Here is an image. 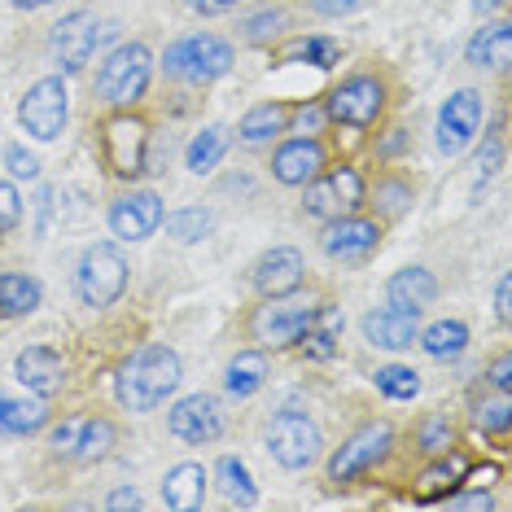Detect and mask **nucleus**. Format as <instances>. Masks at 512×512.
I'll list each match as a JSON object with an SVG mask.
<instances>
[{
    "mask_svg": "<svg viewBox=\"0 0 512 512\" xmlns=\"http://www.w3.org/2000/svg\"><path fill=\"white\" fill-rule=\"evenodd\" d=\"M184 364L171 346H141L136 355H127L114 377V394L127 412H154L180 390Z\"/></svg>",
    "mask_w": 512,
    "mask_h": 512,
    "instance_id": "nucleus-1",
    "label": "nucleus"
},
{
    "mask_svg": "<svg viewBox=\"0 0 512 512\" xmlns=\"http://www.w3.org/2000/svg\"><path fill=\"white\" fill-rule=\"evenodd\" d=\"M232 62H237V53H232V44L224 36H215V31L180 36L162 53L167 79H180V84H193V88H206V84H215V79H224L232 71Z\"/></svg>",
    "mask_w": 512,
    "mask_h": 512,
    "instance_id": "nucleus-2",
    "label": "nucleus"
},
{
    "mask_svg": "<svg viewBox=\"0 0 512 512\" xmlns=\"http://www.w3.org/2000/svg\"><path fill=\"white\" fill-rule=\"evenodd\" d=\"M149 79H154V53L136 40L119 44V49H110L106 62L97 66V97L114 110H132L149 92Z\"/></svg>",
    "mask_w": 512,
    "mask_h": 512,
    "instance_id": "nucleus-3",
    "label": "nucleus"
},
{
    "mask_svg": "<svg viewBox=\"0 0 512 512\" xmlns=\"http://www.w3.org/2000/svg\"><path fill=\"white\" fill-rule=\"evenodd\" d=\"M316 298L307 294H281V298H263V307H254L250 316V342H259V351H281V346H294L307 324L316 320Z\"/></svg>",
    "mask_w": 512,
    "mask_h": 512,
    "instance_id": "nucleus-4",
    "label": "nucleus"
},
{
    "mask_svg": "<svg viewBox=\"0 0 512 512\" xmlns=\"http://www.w3.org/2000/svg\"><path fill=\"white\" fill-rule=\"evenodd\" d=\"M127 289V254L114 241H97L75 267V294L84 307H114Z\"/></svg>",
    "mask_w": 512,
    "mask_h": 512,
    "instance_id": "nucleus-5",
    "label": "nucleus"
},
{
    "mask_svg": "<svg viewBox=\"0 0 512 512\" xmlns=\"http://www.w3.org/2000/svg\"><path fill=\"white\" fill-rule=\"evenodd\" d=\"M101 162H106L110 176L119 180H136L145 171L149 158V123L132 110H119L101 123Z\"/></svg>",
    "mask_w": 512,
    "mask_h": 512,
    "instance_id": "nucleus-6",
    "label": "nucleus"
},
{
    "mask_svg": "<svg viewBox=\"0 0 512 512\" xmlns=\"http://www.w3.org/2000/svg\"><path fill=\"white\" fill-rule=\"evenodd\" d=\"M71 119V92H66L62 75H44L27 88V97L18 101V123L31 141H57Z\"/></svg>",
    "mask_w": 512,
    "mask_h": 512,
    "instance_id": "nucleus-7",
    "label": "nucleus"
},
{
    "mask_svg": "<svg viewBox=\"0 0 512 512\" xmlns=\"http://www.w3.org/2000/svg\"><path fill=\"white\" fill-rule=\"evenodd\" d=\"M386 101H390V92H386V79H377V75H351V79H342L329 97H324V119L329 123H342V127H372L386 114Z\"/></svg>",
    "mask_w": 512,
    "mask_h": 512,
    "instance_id": "nucleus-8",
    "label": "nucleus"
},
{
    "mask_svg": "<svg viewBox=\"0 0 512 512\" xmlns=\"http://www.w3.org/2000/svg\"><path fill=\"white\" fill-rule=\"evenodd\" d=\"M320 425L311 421V416L294 412V407H285V412L272 416V425H267V451H272V460L281 464V469H311V464L320 460Z\"/></svg>",
    "mask_w": 512,
    "mask_h": 512,
    "instance_id": "nucleus-9",
    "label": "nucleus"
},
{
    "mask_svg": "<svg viewBox=\"0 0 512 512\" xmlns=\"http://www.w3.org/2000/svg\"><path fill=\"white\" fill-rule=\"evenodd\" d=\"M302 211L311 219H337V215H351L364 206V176L355 167H324L316 180L302 184Z\"/></svg>",
    "mask_w": 512,
    "mask_h": 512,
    "instance_id": "nucleus-10",
    "label": "nucleus"
},
{
    "mask_svg": "<svg viewBox=\"0 0 512 512\" xmlns=\"http://www.w3.org/2000/svg\"><path fill=\"white\" fill-rule=\"evenodd\" d=\"M106 22L97 18V9H71L62 22H53L49 31V49L53 57L62 62L66 75H79L84 66L92 62V53H97V44L106 40Z\"/></svg>",
    "mask_w": 512,
    "mask_h": 512,
    "instance_id": "nucleus-11",
    "label": "nucleus"
},
{
    "mask_svg": "<svg viewBox=\"0 0 512 512\" xmlns=\"http://www.w3.org/2000/svg\"><path fill=\"white\" fill-rule=\"evenodd\" d=\"M394 447V429L390 421H368L364 429H355L351 438L329 456V482L346 486L355 482L359 473H368L377 460H386V451Z\"/></svg>",
    "mask_w": 512,
    "mask_h": 512,
    "instance_id": "nucleus-12",
    "label": "nucleus"
},
{
    "mask_svg": "<svg viewBox=\"0 0 512 512\" xmlns=\"http://www.w3.org/2000/svg\"><path fill=\"white\" fill-rule=\"evenodd\" d=\"M482 119H486V101H482V92L477 88H460V92H451L447 101H442V110H438V149L447 158H456L460 149H469L473 145V136L482 132Z\"/></svg>",
    "mask_w": 512,
    "mask_h": 512,
    "instance_id": "nucleus-13",
    "label": "nucleus"
},
{
    "mask_svg": "<svg viewBox=\"0 0 512 512\" xmlns=\"http://www.w3.org/2000/svg\"><path fill=\"white\" fill-rule=\"evenodd\" d=\"M224 425H228V416H224V403H219L215 394H189V399H180L167 412V429L180 442H189V447L215 442L224 434Z\"/></svg>",
    "mask_w": 512,
    "mask_h": 512,
    "instance_id": "nucleus-14",
    "label": "nucleus"
},
{
    "mask_svg": "<svg viewBox=\"0 0 512 512\" xmlns=\"http://www.w3.org/2000/svg\"><path fill=\"white\" fill-rule=\"evenodd\" d=\"M162 197L154 189H132L110 202V232L119 241H145L162 228Z\"/></svg>",
    "mask_w": 512,
    "mask_h": 512,
    "instance_id": "nucleus-15",
    "label": "nucleus"
},
{
    "mask_svg": "<svg viewBox=\"0 0 512 512\" xmlns=\"http://www.w3.org/2000/svg\"><path fill=\"white\" fill-rule=\"evenodd\" d=\"M320 246L329 259H342V263H355V259H368L372 250L381 246V224L368 215H337L329 219V228H324Z\"/></svg>",
    "mask_w": 512,
    "mask_h": 512,
    "instance_id": "nucleus-16",
    "label": "nucleus"
},
{
    "mask_svg": "<svg viewBox=\"0 0 512 512\" xmlns=\"http://www.w3.org/2000/svg\"><path fill=\"white\" fill-rule=\"evenodd\" d=\"M364 337L368 346H377V351H407V346L421 337V311H407V307H386L368 311L364 316Z\"/></svg>",
    "mask_w": 512,
    "mask_h": 512,
    "instance_id": "nucleus-17",
    "label": "nucleus"
},
{
    "mask_svg": "<svg viewBox=\"0 0 512 512\" xmlns=\"http://www.w3.org/2000/svg\"><path fill=\"white\" fill-rule=\"evenodd\" d=\"M324 167H329V158H324V145L316 136H294V141H285L272 154V176L289 184V189H302V184L316 180Z\"/></svg>",
    "mask_w": 512,
    "mask_h": 512,
    "instance_id": "nucleus-18",
    "label": "nucleus"
},
{
    "mask_svg": "<svg viewBox=\"0 0 512 512\" xmlns=\"http://www.w3.org/2000/svg\"><path fill=\"white\" fill-rule=\"evenodd\" d=\"M302 276H307V263H302V254L294 246H276L267 250L259 263H254L250 281L259 289L263 298H281V294H294L302 289Z\"/></svg>",
    "mask_w": 512,
    "mask_h": 512,
    "instance_id": "nucleus-19",
    "label": "nucleus"
},
{
    "mask_svg": "<svg viewBox=\"0 0 512 512\" xmlns=\"http://www.w3.org/2000/svg\"><path fill=\"white\" fill-rule=\"evenodd\" d=\"M14 377L40 399H53L57 390L66 386V359L53 351V346H27L14 359Z\"/></svg>",
    "mask_w": 512,
    "mask_h": 512,
    "instance_id": "nucleus-20",
    "label": "nucleus"
},
{
    "mask_svg": "<svg viewBox=\"0 0 512 512\" xmlns=\"http://www.w3.org/2000/svg\"><path fill=\"white\" fill-rule=\"evenodd\" d=\"M206 469L202 464H176L167 477H162V504L176 512H193L206 504Z\"/></svg>",
    "mask_w": 512,
    "mask_h": 512,
    "instance_id": "nucleus-21",
    "label": "nucleus"
},
{
    "mask_svg": "<svg viewBox=\"0 0 512 512\" xmlns=\"http://www.w3.org/2000/svg\"><path fill=\"white\" fill-rule=\"evenodd\" d=\"M386 298L394 307H407V311H425L429 302L438 298V281L429 267H403L386 281Z\"/></svg>",
    "mask_w": 512,
    "mask_h": 512,
    "instance_id": "nucleus-22",
    "label": "nucleus"
},
{
    "mask_svg": "<svg viewBox=\"0 0 512 512\" xmlns=\"http://www.w3.org/2000/svg\"><path fill=\"white\" fill-rule=\"evenodd\" d=\"M469 66H486V71H504L512 62V22H491L469 40V53H464Z\"/></svg>",
    "mask_w": 512,
    "mask_h": 512,
    "instance_id": "nucleus-23",
    "label": "nucleus"
},
{
    "mask_svg": "<svg viewBox=\"0 0 512 512\" xmlns=\"http://www.w3.org/2000/svg\"><path fill=\"white\" fill-rule=\"evenodd\" d=\"M281 132H289V106L285 101H263V106H250L237 123V136L246 145H263V141H276Z\"/></svg>",
    "mask_w": 512,
    "mask_h": 512,
    "instance_id": "nucleus-24",
    "label": "nucleus"
},
{
    "mask_svg": "<svg viewBox=\"0 0 512 512\" xmlns=\"http://www.w3.org/2000/svg\"><path fill=\"white\" fill-rule=\"evenodd\" d=\"M342 307H329V302H320L316 307V320L307 324V333L298 337L302 342V355L307 359H333L337 355V337H342Z\"/></svg>",
    "mask_w": 512,
    "mask_h": 512,
    "instance_id": "nucleus-25",
    "label": "nucleus"
},
{
    "mask_svg": "<svg viewBox=\"0 0 512 512\" xmlns=\"http://www.w3.org/2000/svg\"><path fill=\"white\" fill-rule=\"evenodd\" d=\"M228 145H232V132L224 123H211V127H202V132L189 141V154H184V167L193 171V176H211V171L224 162L228 154Z\"/></svg>",
    "mask_w": 512,
    "mask_h": 512,
    "instance_id": "nucleus-26",
    "label": "nucleus"
},
{
    "mask_svg": "<svg viewBox=\"0 0 512 512\" xmlns=\"http://www.w3.org/2000/svg\"><path fill=\"white\" fill-rule=\"evenodd\" d=\"M416 342H421V351L429 359L451 364V359H460L464 351H469V324H464V320H438V324H429Z\"/></svg>",
    "mask_w": 512,
    "mask_h": 512,
    "instance_id": "nucleus-27",
    "label": "nucleus"
},
{
    "mask_svg": "<svg viewBox=\"0 0 512 512\" xmlns=\"http://www.w3.org/2000/svg\"><path fill=\"white\" fill-rule=\"evenodd\" d=\"M44 302V289L36 276H22V272H0V316L5 320H18V316H31Z\"/></svg>",
    "mask_w": 512,
    "mask_h": 512,
    "instance_id": "nucleus-28",
    "label": "nucleus"
},
{
    "mask_svg": "<svg viewBox=\"0 0 512 512\" xmlns=\"http://www.w3.org/2000/svg\"><path fill=\"white\" fill-rule=\"evenodd\" d=\"M44 425H49V407H44L40 394L36 399H0V434L27 438Z\"/></svg>",
    "mask_w": 512,
    "mask_h": 512,
    "instance_id": "nucleus-29",
    "label": "nucleus"
},
{
    "mask_svg": "<svg viewBox=\"0 0 512 512\" xmlns=\"http://www.w3.org/2000/svg\"><path fill=\"white\" fill-rule=\"evenodd\" d=\"M464 477H469V460L456 456V451H442V456H434V464L421 473V486H416V495H421V499L451 495L464 482Z\"/></svg>",
    "mask_w": 512,
    "mask_h": 512,
    "instance_id": "nucleus-30",
    "label": "nucleus"
},
{
    "mask_svg": "<svg viewBox=\"0 0 512 512\" xmlns=\"http://www.w3.org/2000/svg\"><path fill=\"white\" fill-rule=\"evenodd\" d=\"M215 486H219V495H224L228 504H237V508H254V504H259V486H254L250 469L237 456H219Z\"/></svg>",
    "mask_w": 512,
    "mask_h": 512,
    "instance_id": "nucleus-31",
    "label": "nucleus"
},
{
    "mask_svg": "<svg viewBox=\"0 0 512 512\" xmlns=\"http://www.w3.org/2000/svg\"><path fill=\"white\" fill-rule=\"evenodd\" d=\"M263 381H267V359H263V351L232 355V364L224 372V390L232 394V399H250V394H259Z\"/></svg>",
    "mask_w": 512,
    "mask_h": 512,
    "instance_id": "nucleus-32",
    "label": "nucleus"
},
{
    "mask_svg": "<svg viewBox=\"0 0 512 512\" xmlns=\"http://www.w3.org/2000/svg\"><path fill=\"white\" fill-rule=\"evenodd\" d=\"M162 224H167V237H176L180 246H193V241L211 237V228H215V215L206 211V206H184V211H171V215H162Z\"/></svg>",
    "mask_w": 512,
    "mask_h": 512,
    "instance_id": "nucleus-33",
    "label": "nucleus"
},
{
    "mask_svg": "<svg viewBox=\"0 0 512 512\" xmlns=\"http://www.w3.org/2000/svg\"><path fill=\"white\" fill-rule=\"evenodd\" d=\"M114 447H119L114 421H106V416H84V434H79L75 460H106Z\"/></svg>",
    "mask_w": 512,
    "mask_h": 512,
    "instance_id": "nucleus-34",
    "label": "nucleus"
},
{
    "mask_svg": "<svg viewBox=\"0 0 512 512\" xmlns=\"http://www.w3.org/2000/svg\"><path fill=\"white\" fill-rule=\"evenodd\" d=\"M285 62H311V66H320V71H329V66L342 62V44L329 36L294 40V44H285Z\"/></svg>",
    "mask_w": 512,
    "mask_h": 512,
    "instance_id": "nucleus-35",
    "label": "nucleus"
},
{
    "mask_svg": "<svg viewBox=\"0 0 512 512\" xmlns=\"http://www.w3.org/2000/svg\"><path fill=\"white\" fill-rule=\"evenodd\" d=\"M377 390L394 403H412L421 394V372L403 368V364H386V368H377Z\"/></svg>",
    "mask_w": 512,
    "mask_h": 512,
    "instance_id": "nucleus-36",
    "label": "nucleus"
},
{
    "mask_svg": "<svg viewBox=\"0 0 512 512\" xmlns=\"http://www.w3.org/2000/svg\"><path fill=\"white\" fill-rule=\"evenodd\" d=\"M416 442H421V451L434 460V456H442V451L456 447V425H451L442 412H434V416L421 421V429H416Z\"/></svg>",
    "mask_w": 512,
    "mask_h": 512,
    "instance_id": "nucleus-37",
    "label": "nucleus"
},
{
    "mask_svg": "<svg viewBox=\"0 0 512 512\" xmlns=\"http://www.w3.org/2000/svg\"><path fill=\"white\" fill-rule=\"evenodd\" d=\"M412 202H416V193H412V184H407V180H399V176L377 180V211L386 219H399Z\"/></svg>",
    "mask_w": 512,
    "mask_h": 512,
    "instance_id": "nucleus-38",
    "label": "nucleus"
},
{
    "mask_svg": "<svg viewBox=\"0 0 512 512\" xmlns=\"http://www.w3.org/2000/svg\"><path fill=\"white\" fill-rule=\"evenodd\" d=\"M285 22H289L285 9H259V14H250L246 22H241V36H246L250 44H272L276 36H281Z\"/></svg>",
    "mask_w": 512,
    "mask_h": 512,
    "instance_id": "nucleus-39",
    "label": "nucleus"
},
{
    "mask_svg": "<svg viewBox=\"0 0 512 512\" xmlns=\"http://www.w3.org/2000/svg\"><path fill=\"white\" fill-rule=\"evenodd\" d=\"M477 425H482L486 434H508V425H512V399L508 394L477 403Z\"/></svg>",
    "mask_w": 512,
    "mask_h": 512,
    "instance_id": "nucleus-40",
    "label": "nucleus"
},
{
    "mask_svg": "<svg viewBox=\"0 0 512 512\" xmlns=\"http://www.w3.org/2000/svg\"><path fill=\"white\" fill-rule=\"evenodd\" d=\"M79 434H84V416H66L62 425L49 434V442H53V451L57 456H75V447H79Z\"/></svg>",
    "mask_w": 512,
    "mask_h": 512,
    "instance_id": "nucleus-41",
    "label": "nucleus"
},
{
    "mask_svg": "<svg viewBox=\"0 0 512 512\" xmlns=\"http://www.w3.org/2000/svg\"><path fill=\"white\" fill-rule=\"evenodd\" d=\"M5 167H9V176H14V180H40V158L27 154L22 145L5 149Z\"/></svg>",
    "mask_w": 512,
    "mask_h": 512,
    "instance_id": "nucleus-42",
    "label": "nucleus"
},
{
    "mask_svg": "<svg viewBox=\"0 0 512 512\" xmlns=\"http://www.w3.org/2000/svg\"><path fill=\"white\" fill-rule=\"evenodd\" d=\"M22 224V197L14 184H0V232H14Z\"/></svg>",
    "mask_w": 512,
    "mask_h": 512,
    "instance_id": "nucleus-43",
    "label": "nucleus"
},
{
    "mask_svg": "<svg viewBox=\"0 0 512 512\" xmlns=\"http://www.w3.org/2000/svg\"><path fill=\"white\" fill-rule=\"evenodd\" d=\"M289 123H294V132H302V136H316L320 123H329V119H324V106H298V110H289Z\"/></svg>",
    "mask_w": 512,
    "mask_h": 512,
    "instance_id": "nucleus-44",
    "label": "nucleus"
},
{
    "mask_svg": "<svg viewBox=\"0 0 512 512\" xmlns=\"http://www.w3.org/2000/svg\"><path fill=\"white\" fill-rule=\"evenodd\" d=\"M359 5H368V0H311V9L324 18H346V14H355Z\"/></svg>",
    "mask_w": 512,
    "mask_h": 512,
    "instance_id": "nucleus-45",
    "label": "nucleus"
},
{
    "mask_svg": "<svg viewBox=\"0 0 512 512\" xmlns=\"http://www.w3.org/2000/svg\"><path fill=\"white\" fill-rule=\"evenodd\" d=\"M491 386H495L499 394L512 390V355H508V351L495 355V364H491Z\"/></svg>",
    "mask_w": 512,
    "mask_h": 512,
    "instance_id": "nucleus-46",
    "label": "nucleus"
},
{
    "mask_svg": "<svg viewBox=\"0 0 512 512\" xmlns=\"http://www.w3.org/2000/svg\"><path fill=\"white\" fill-rule=\"evenodd\" d=\"M184 5H189L193 14H202V18H215V14H228V9H237L241 0H184Z\"/></svg>",
    "mask_w": 512,
    "mask_h": 512,
    "instance_id": "nucleus-47",
    "label": "nucleus"
},
{
    "mask_svg": "<svg viewBox=\"0 0 512 512\" xmlns=\"http://www.w3.org/2000/svg\"><path fill=\"white\" fill-rule=\"evenodd\" d=\"M403 145H407V132H403V127H390V136L377 145V158H394Z\"/></svg>",
    "mask_w": 512,
    "mask_h": 512,
    "instance_id": "nucleus-48",
    "label": "nucleus"
},
{
    "mask_svg": "<svg viewBox=\"0 0 512 512\" xmlns=\"http://www.w3.org/2000/svg\"><path fill=\"white\" fill-rule=\"evenodd\" d=\"M106 508H141V491H132V486H119V491L106 499Z\"/></svg>",
    "mask_w": 512,
    "mask_h": 512,
    "instance_id": "nucleus-49",
    "label": "nucleus"
},
{
    "mask_svg": "<svg viewBox=\"0 0 512 512\" xmlns=\"http://www.w3.org/2000/svg\"><path fill=\"white\" fill-rule=\"evenodd\" d=\"M495 316L508 324V276H499V285H495Z\"/></svg>",
    "mask_w": 512,
    "mask_h": 512,
    "instance_id": "nucleus-50",
    "label": "nucleus"
},
{
    "mask_svg": "<svg viewBox=\"0 0 512 512\" xmlns=\"http://www.w3.org/2000/svg\"><path fill=\"white\" fill-rule=\"evenodd\" d=\"M451 504H456V508H491V495H464V499H451Z\"/></svg>",
    "mask_w": 512,
    "mask_h": 512,
    "instance_id": "nucleus-51",
    "label": "nucleus"
},
{
    "mask_svg": "<svg viewBox=\"0 0 512 512\" xmlns=\"http://www.w3.org/2000/svg\"><path fill=\"white\" fill-rule=\"evenodd\" d=\"M9 5H14V9H27V14H31V9H44V5H53V0H9Z\"/></svg>",
    "mask_w": 512,
    "mask_h": 512,
    "instance_id": "nucleus-52",
    "label": "nucleus"
},
{
    "mask_svg": "<svg viewBox=\"0 0 512 512\" xmlns=\"http://www.w3.org/2000/svg\"><path fill=\"white\" fill-rule=\"evenodd\" d=\"M477 9H495V5H504V0H473Z\"/></svg>",
    "mask_w": 512,
    "mask_h": 512,
    "instance_id": "nucleus-53",
    "label": "nucleus"
}]
</instances>
